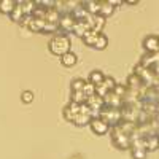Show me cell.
Instances as JSON below:
<instances>
[{"label":"cell","instance_id":"obj_1","mask_svg":"<svg viewBox=\"0 0 159 159\" xmlns=\"http://www.w3.org/2000/svg\"><path fill=\"white\" fill-rule=\"evenodd\" d=\"M70 38L69 35H64V34H57L56 37L51 38L49 42V51L52 52L54 56H59L62 57L64 54L70 52Z\"/></svg>","mask_w":159,"mask_h":159},{"label":"cell","instance_id":"obj_2","mask_svg":"<svg viewBox=\"0 0 159 159\" xmlns=\"http://www.w3.org/2000/svg\"><path fill=\"white\" fill-rule=\"evenodd\" d=\"M100 119H103L110 127L116 126L119 121L123 119V115H121V108H113V107H103L100 110V115H99Z\"/></svg>","mask_w":159,"mask_h":159},{"label":"cell","instance_id":"obj_3","mask_svg":"<svg viewBox=\"0 0 159 159\" xmlns=\"http://www.w3.org/2000/svg\"><path fill=\"white\" fill-rule=\"evenodd\" d=\"M110 134H111V142L118 150H130V135L121 132L116 126L110 129Z\"/></svg>","mask_w":159,"mask_h":159},{"label":"cell","instance_id":"obj_4","mask_svg":"<svg viewBox=\"0 0 159 159\" xmlns=\"http://www.w3.org/2000/svg\"><path fill=\"white\" fill-rule=\"evenodd\" d=\"M121 115H123V119H126V121L137 123L139 121V115H140V107L139 105L124 103L121 107Z\"/></svg>","mask_w":159,"mask_h":159},{"label":"cell","instance_id":"obj_5","mask_svg":"<svg viewBox=\"0 0 159 159\" xmlns=\"http://www.w3.org/2000/svg\"><path fill=\"white\" fill-rule=\"evenodd\" d=\"M89 129L94 132L96 135H105V134H108L110 132V126L103 121V119L100 118H94V119H91V123H89Z\"/></svg>","mask_w":159,"mask_h":159},{"label":"cell","instance_id":"obj_6","mask_svg":"<svg viewBox=\"0 0 159 159\" xmlns=\"http://www.w3.org/2000/svg\"><path fill=\"white\" fill-rule=\"evenodd\" d=\"M75 22H76V21L73 19L72 15H64V16H61L57 34H64V35L72 34V32H73V25H75Z\"/></svg>","mask_w":159,"mask_h":159},{"label":"cell","instance_id":"obj_7","mask_svg":"<svg viewBox=\"0 0 159 159\" xmlns=\"http://www.w3.org/2000/svg\"><path fill=\"white\" fill-rule=\"evenodd\" d=\"M80 110H81V105L75 103V102H70L67 107H64V110H62L64 119H65V121H69V123H75V118L80 113Z\"/></svg>","mask_w":159,"mask_h":159},{"label":"cell","instance_id":"obj_8","mask_svg":"<svg viewBox=\"0 0 159 159\" xmlns=\"http://www.w3.org/2000/svg\"><path fill=\"white\" fill-rule=\"evenodd\" d=\"M143 48L148 54H157L159 52V37L157 35H148L143 40Z\"/></svg>","mask_w":159,"mask_h":159},{"label":"cell","instance_id":"obj_9","mask_svg":"<svg viewBox=\"0 0 159 159\" xmlns=\"http://www.w3.org/2000/svg\"><path fill=\"white\" fill-rule=\"evenodd\" d=\"M103 102H105V107H113V108H121L124 105V100L121 97H118L113 91L103 97Z\"/></svg>","mask_w":159,"mask_h":159},{"label":"cell","instance_id":"obj_10","mask_svg":"<svg viewBox=\"0 0 159 159\" xmlns=\"http://www.w3.org/2000/svg\"><path fill=\"white\" fill-rule=\"evenodd\" d=\"M126 88L129 89V91H139L140 92V89L143 88V81L140 80V76H137L135 73H130L129 76H127V80H126Z\"/></svg>","mask_w":159,"mask_h":159},{"label":"cell","instance_id":"obj_11","mask_svg":"<svg viewBox=\"0 0 159 159\" xmlns=\"http://www.w3.org/2000/svg\"><path fill=\"white\" fill-rule=\"evenodd\" d=\"M145 148L147 151H156L159 148V134H150L147 137H143Z\"/></svg>","mask_w":159,"mask_h":159},{"label":"cell","instance_id":"obj_12","mask_svg":"<svg viewBox=\"0 0 159 159\" xmlns=\"http://www.w3.org/2000/svg\"><path fill=\"white\" fill-rule=\"evenodd\" d=\"M115 127V126H113ZM116 127L121 130V132H124V134H127V135H132L134 132L137 130V123H132V121H126V119H121L118 124H116Z\"/></svg>","mask_w":159,"mask_h":159},{"label":"cell","instance_id":"obj_13","mask_svg":"<svg viewBox=\"0 0 159 159\" xmlns=\"http://www.w3.org/2000/svg\"><path fill=\"white\" fill-rule=\"evenodd\" d=\"M83 7L86 8V11L89 13V15L92 16H97L99 11H100V0H84V2H81Z\"/></svg>","mask_w":159,"mask_h":159},{"label":"cell","instance_id":"obj_14","mask_svg":"<svg viewBox=\"0 0 159 159\" xmlns=\"http://www.w3.org/2000/svg\"><path fill=\"white\" fill-rule=\"evenodd\" d=\"M105 22H107V19L102 18V16H92L91 18V30L96 32V34H102L103 27H105Z\"/></svg>","mask_w":159,"mask_h":159},{"label":"cell","instance_id":"obj_15","mask_svg":"<svg viewBox=\"0 0 159 159\" xmlns=\"http://www.w3.org/2000/svg\"><path fill=\"white\" fill-rule=\"evenodd\" d=\"M113 11H115V7L111 5L110 0H100V11H99V16H102V18L107 19L108 16L113 15Z\"/></svg>","mask_w":159,"mask_h":159},{"label":"cell","instance_id":"obj_16","mask_svg":"<svg viewBox=\"0 0 159 159\" xmlns=\"http://www.w3.org/2000/svg\"><path fill=\"white\" fill-rule=\"evenodd\" d=\"M15 7H16L15 0H0V13L2 15L10 16L13 13V10H15Z\"/></svg>","mask_w":159,"mask_h":159},{"label":"cell","instance_id":"obj_17","mask_svg":"<svg viewBox=\"0 0 159 159\" xmlns=\"http://www.w3.org/2000/svg\"><path fill=\"white\" fill-rule=\"evenodd\" d=\"M72 16H73V19H75V21H84V19L89 16V13L86 11V8L83 7V3L80 2V3H78V7L72 11Z\"/></svg>","mask_w":159,"mask_h":159},{"label":"cell","instance_id":"obj_18","mask_svg":"<svg viewBox=\"0 0 159 159\" xmlns=\"http://www.w3.org/2000/svg\"><path fill=\"white\" fill-rule=\"evenodd\" d=\"M45 21H46V22H52V24H59V21H61V13L56 10V7L48 8L46 16H45Z\"/></svg>","mask_w":159,"mask_h":159},{"label":"cell","instance_id":"obj_19","mask_svg":"<svg viewBox=\"0 0 159 159\" xmlns=\"http://www.w3.org/2000/svg\"><path fill=\"white\" fill-rule=\"evenodd\" d=\"M103 80H105V75H103L100 70H92V72L89 73V80H88V81L92 83L94 86H99V84L103 83Z\"/></svg>","mask_w":159,"mask_h":159},{"label":"cell","instance_id":"obj_20","mask_svg":"<svg viewBox=\"0 0 159 159\" xmlns=\"http://www.w3.org/2000/svg\"><path fill=\"white\" fill-rule=\"evenodd\" d=\"M91 119H92V116L89 115V113H83V111H80L78 115H76V118H75V126H80V127H83V126H86V124H89L91 123Z\"/></svg>","mask_w":159,"mask_h":159},{"label":"cell","instance_id":"obj_21","mask_svg":"<svg viewBox=\"0 0 159 159\" xmlns=\"http://www.w3.org/2000/svg\"><path fill=\"white\" fill-rule=\"evenodd\" d=\"M76 54L75 52H67V54H64L62 57H61V62H62V65H65V67H73V65L76 64Z\"/></svg>","mask_w":159,"mask_h":159},{"label":"cell","instance_id":"obj_22","mask_svg":"<svg viewBox=\"0 0 159 159\" xmlns=\"http://www.w3.org/2000/svg\"><path fill=\"white\" fill-rule=\"evenodd\" d=\"M24 16H25V15H24V11H22V8H21L19 2H16V7H15V10H13V13L10 15V19H11L13 22H21Z\"/></svg>","mask_w":159,"mask_h":159},{"label":"cell","instance_id":"obj_23","mask_svg":"<svg viewBox=\"0 0 159 159\" xmlns=\"http://www.w3.org/2000/svg\"><path fill=\"white\" fill-rule=\"evenodd\" d=\"M22 11L25 16H32V13L35 10V2H30V0H24V2H19Z\"/></svg>","mask_w":159,"mask_h":159},{"label":"cell","instance_id":"obj_24","mask_svg":"<svg viewBox=\"0 0 159 159\" xmlns=\"http://www.w3.org/2000/svg\"><path fill=\"white\" fill-rule=\"evenodd\" d=\"M107 46H108V37L102 32V34H99V37H97V40H96V45H94V48L100 51V49H105Z\"/></svg>","mask_w":159,"mask_h":159},{"label":"cell","instance_id":"obj_25","mask_svg":"<svg viewBox=\"0 0 159 159\" xmlns=\"http://www.w3.org/2000/svg\"><path fill=\"white\" fill-rule=\"evenodd\" d=\"M97 37H99V34H96V32H92V30H89L81 40L84 42V45H88V46H92L94 48V45H96V40H97Z\"/></svg>","mask_w":159,"mask_h":159},{"label":"cell","instance_id":"obj_26","mask_svg":"<svg viewBox=\"0 0 159 159\" xmlns=\"http://www.w3.org/2000/svg\"><path fill=\"white\" fill-rule=\"evenodd\" d=\"M84 84H86V81H84L83 78H75V80H72V84H70L72 92H81L83 88H84Z\"/></svg>","mask_w":159,"mask_h":159},{"label":"cell","instance_id":"obj_27","mask_svg":"<svg viewBox=\"0 0 159 159\" xmlns=\"http://www.w3.org/2000/svg\"><path fill=\"white\" fill-rule=\"evenodd\" d=\"M86 100H88V97L84 96V92L81 91V92H72V97H70V102H75V103H86Z\"/></svg>","mask_w":159,"mask_h":159},{"label":"cell","instance_id":"obj_28","mask_svg":"<svg viewBox=\"0 0 159 159\" xmlns=\"http://www.w3.org/2000/svg\"><path fill=\"white\" fill-rule=\"evenodd\" d=\"M113 92H115V94H116L118 97H121V99H124V96H126V92H127V88H126V84H124V83H116V86H115Z\"/></svg>","mask_w":159,"mask_h":159},{"label":"cell","instance_id":"obj_29","mask_svg":"<svg viewBox=\"0 0 159 159\" xmlns=\"http://www.w3.org/2000/svg\"><path fill=\"white\" fill-rule=\"evenodd\" d=\"M103 88L107 89L108 92H111L113 89H115V86H116V81H115V78L113 76H105V80H103Z\"/></svg>","mask_w":159,"mask_h":159},{"label":"cell","instance_id":"obj_30","mask_svg":"<svg viewBox=\"0 0 159 159\" xmlns=\"http://www.w3.org/2000/svg\"><path fill=\"white\" fill-rule=\"evenodd\" d=\"M83 92H84L86 97L94 96V94H96V86L92 84V83H89V81H86V84H84V88H83Z\"/></svg>","mask_w":159,"mask_h":159},{"label":"cell","instance_id":"obj_31","mask_svg":"<svg viewBox=\"0 0 159 159\" xmlns=\"http://www.w3.org/2000/svg\"><path fill=\"white\" fill-rule=\"evenodd\" d=\"M21 100H22V103H32V100H34V92H32V91H24L22 94H21Z\"/></svg>","mask_w":159,"mask_h":159},{"label":"cell","instance_id":"obj_32","mask_svg":"<svg viewBox=\"0 0 159 159\" xmlns=\"http://www.w3.org/2000/svg\"><path fill=\"white\" fill-rule=\"evenodd\" d=\"M124 3H127V5H135V3H139V2H135V0H127V2H124Z\"/></svg>","mask_w":159,"mask_h":159}]
</instances>
